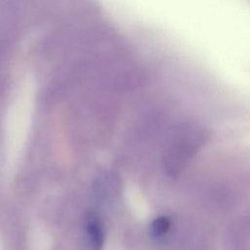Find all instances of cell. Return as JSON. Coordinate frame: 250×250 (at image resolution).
I'll return each instance as SVG.
<instances>
[{
	"label": "cell",
	"instance_id": "3",
	"mask_svg": "<svg viewBox=\"0 0 250 250\" xmlns=\"http://www.w3.org/2000/svg\"><path fill=\"white\" fill-rule=\"evenodd\" d=\"M170 226L171 223L167 217H158L151 223L150 232L153 237H161L169 230Z\"/></svg>",
	"mask_w": 250,
	"mask_h": 250
},
{
	"label": "cell",
	"instance_id": "2",
	"mask_svg": "<svg viewBox=\"0 0 250 250\" xmlns=\"http://www.w3.org/2000/svg\"><path fill=\"white\" fill-rule=\"evenodd\" d=\"M86 232L92 250H102L104 244V229L99 218L88 213L86 216Z\"/></svg>",
	"mask_w": 250,
	"mask_h": 250
},
{
	"label": "cell",
	"instance_id": "1",
	"mask_svg": "<svg viewBox=\"0 0 250 250\" xmlns=\"http://www.w3.org/2000/svg\"><path fill=\"white\" fill-rule=\"evenodd\" d=\"M206 132L195 123L180 125L171 138L166 151V168L171 174L181 171L206 140Z\"/></svg>",
	"mask_w": 250,
	"mask_h": 250
}]
</instances>
